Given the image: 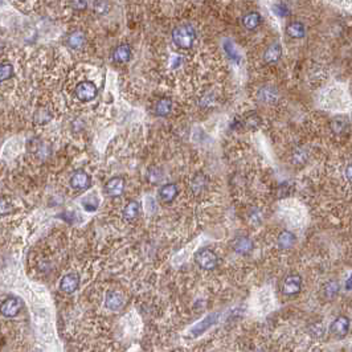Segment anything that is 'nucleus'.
<instances>
[{"mask_svg":"<svg viewBox=\"0 0 352 352\" xmlns=\"http://www.w3.org/2000/svg\"><path fill=\"white\" fill-rule=\"evenodd\" d=\"M195 40H196V32L189 24H182L172 31V41L180 49H191Z\"/></svg>","mask_w":352,"mask_h":352,"instance_id":"f257e3e1","label":"nucleus"},{"mask_svg":"<svg viewBox=\"0 0 352 352\" xmlns=\"http://www.w3.org/2000/svg\"><path fill=\"white\" fill-rule=\"evenodd\" d=\"M195 262L204 270H213L219 266L220 259L212 249L202 248L195 253Z\"/></svg>","mask_w":352,"mask_h":352,"instance_id":"f03ea898","label":"nucleus"},{"mask_svg":"<svg viewBox=\"0 0 352 352\" xmlns=\"http://www.w3.org/2000/svg\"><path fill=\"white\" fill-rule=\"evenodd\" d=\"M97 93H98V89L92 81H82L75 86L74 90L75 97L80 99L81 102H89L97 97Z\"/></svg>","mask_w":352,"mask_h":352,"instance_id":"7ed1b4c3","label":"nucleus"},{"mask_svg":"<svg viewBox=\"0 0 352 352\" xmlns=\"http://www.w3.org/2000/svg\"><path fill=\"white\" fill-rule=\"evenodd\" d=\"M21 307H23L21 299L16 296H11L0 305V314L5 318H14L16 315H19Z\"/></svg>","mask_w":352,"mask_h":352,"instance_id":"20e7f679","label":"nucleus"},{"mask_svg":"<svg viewBox=\"0 0 352 352\" xmlns=\"http://www.w3.org/2000/svg\"><path fill=\"white\" fill-rule=\"evenodd\" d=\"M302 289V277L298 274H290L282 282L281 290L285 296H296Z\"/></svg>","mask_w":352,"mask_h":352,"instance_id":"39448f33","label":"nucleus"},{"mask_svg":"<svg viewBox=\"0 0 352 352\" xmlns=\"http://www.w3.org/2000/svg\"><path fill=\"white\" fill-rule=\"evenodd\" d=\"M105 305L109 310L119 311L125 306V296L119 290H110L105 296Z\"/></svg>","mask_w":352,"mask_h":352,"instance_id":"423d86ee","label":"nucleus"},{"mask_svg":"<svg viewBox=\"0 0 352 352\" xmlns=\"http://www.w3.org/2000/svg\"><path fill=\"white\" fill-rule=\"evenodd\" d=\"M220 318V314H209L208 316H205L202 322H199V323L191 329L189 331V335L192 336V338H196V336H200L203 333H205L207 330H209L213 326V324L217 323V320Z\"/></svg>","mask_w":352,"mask_h":352,"instance_id":"0eeeda50","label":"nucleus"},{"mask_svg":"<svg viewBox=\"0 0 352 352\" xmlns=\"http://www.w3.org/2000/svg\"><path fill=\"white\" fill-rule=\"evenodd\" d=\"M125 188H126L125 180L119 176H115L105 184V192L110 197H119L122 196L123 192H125Z\"/></svg>","mask_w":352,"mask_h":352,"instance_id":"6e6552de","label":"nucleus"},{"mask_svg":"<svg viewBox=\"0 0 352 352\" xmlns=\"http://www.w3.org/2000/svg\"><path fill=\"white\" fill-rule=\"evenodd\" d=\"M69 183H71V187L75 189V191H84V189L90 187L92 179L85 171L78 169V171H75L74 174L72 175Z\"/></svg>","mask_w":352,"mask_h":352,"instance_id":"1a4fd4ad","label":"nucleus"},{"mask_svg":"<svg viewBox=\"0 0 352 352\" xmlns=\"http://www.w3.org/2000/svg\"><path fill=\"white\" fill-rule=\"evenodd\" d=\"M232 248H233V250H235L237 254L246 256V254L253 252L254 242L252 241L250 237H248V236H240V237H237V239L233 241Z\"/></svg>","mask_w":352,"mask_h":352,"instance_id":"9d476101","label":"nucleus"},{"mask_svg":"<svg viewBox=\"0 0 352 352\" xmlns=\"http://www.w3.org/2000/svg\"><path fill=\"white\" fill-rule=\"evenodd\" d=\"M78 287H80V277H78V274H75V273L65 274V276L62 277L61 282H60V289H61V291L66 293V294L74 293Z\"/></svg>","mask_w":352,"mask_h":352,"instance_id":"9b49d317","label":"nucleus"},{"mask_svg":"<svg viewBox=\"0 0 352 352\" xmlns=\"http://www.w3.org/2000/svg\"><path fill=\"white\" fill-rule=\"evenodd\" d=\"M350 319H348L347 316H338L336 319L333 320V324H331V333L335 335V336H338V338H344L346 335L350 331Z\"/></svg>","mask_w":352,"mask_h":352,"instance_id":"f8f14e48","label":"nucleus"},{"mask_svg":"<svg viewBox=\"0 0 352 352\" xmlns=\"http://www.w3.org/2000/svg\"><path fill=\"white\" fill-rule=\"evenodd\" d=\"M179 195V188L176 184L167 183L162 185L159 189V200L165 204H169L176 199Z\"/></svg>","mask_w":352,"mask_h":352,"instance_id":"ddd939ff","label":"nucleus"},{"mask_svg":"<svg viewBox=\"0 0 352 352\" xmlns=\"http://www.w3.org/2000/svg\"><path fill=\"white\" fill-rule=\"evenodd\" d=\"M282 56V45L279 42L270 44L263 52V61L266 64H277Z\"/></svg>","mask_w":352,"mask_h":352,"instance_id":"4468645a","label":"nucleus"},{"mask_svg":"<svg viewBox=\"0 0 352 352\" xmlns=\"http://www.w3.org/2000/svg\"><path fill=\"white\" fill-rule=\"evenodd\" d=\"M131 58V47L129 44H121L113 51V61L115 64H126Z\"/></svg>","mask_w":352,"mask_h":352,"instance_id":"2eb2a0df","label":"nucleus"},{"mask_svg":"<svg viewBox=\"0 0 352 352\" xmlns=\"http://www.w3.org/2000/svg\"><path fill=\"white\" fill-rule=\"evenodd\" d=\"M279 98V93L276 88L273 86H262L261 89L259 90V99L263 104H276Z\"/></svg>","mask_w":352,"mask_h":352,"instance_id":"dca6fc26","label":"nucleus"},{"mask_svg":"<svg viewBox=\"0 0 352 352\" xmlns=\"http://www.w3.org/2000/svg\"><path fill=\"white\" fill-rule=\"evenodd\" d=\"M296 244V237L293 232H290V230H283V232H281L279 236H278L277 239L278 248L285 249V250H286V249L293 248Z\"/></svg>","mask_w":352,"mask_h":352,"instance_id":"f3484780","label":"nucleus"},{"mask_svg":"<svg viewBox=\"0 0 352 352\" xmlns=\"http://www.w3.org/2000/svg\"><path fill=\"white\" fill-rule=\"evenodd\" d=\"M139 212H141V204L136 202V200H131L126 204V207L123 208V219L127 221L135 220L136 217L139 216Z\"/></svg>","mask_w":352,"mask_h":352,"instance_id":"a211bd4d","label":"nucleus"},{"mask_svg":"<svg viewBox=\"0 0 352 352\" xmlns=\"http://www.w3.org/2000/svg\"><path fill=\"white\" fill-rule=\"evenodd\" d=\"M261 15L259 12H249L242 18V25L248 31H254L261 24Z\"/></svg>","mask_w":352,"mask_h":352,"instance_id":"6ab92c4d","label":"nucleus"},{"mask_svg":"<svg viewBox=\"0 0 352 352\" xmlns=\"http://www.w3.org/2000/svg\"><path fill=\"white\" fill-rule=\"evenodd\" d=\"M286 33L291 38H303L306 35L305 24L300 21H293V23L287 24Z\"/></svg>","mask_w":352,"mask_h":352,"instance_id":"aec40b11","label":"nucleus"},{"mask_svg":"<svg viewBox=\"0 0 352 352\" xmlns=\"http://www.w3.org/2000/svg\"><path fill=\"white\" fill-rule=\"evenodd\" d=\"M172 110V101L169 98L159 99L155 105V114L158 117H167Z\"/></svg>","mask_w":352,"mask_h":352,"instance_id":"412c9836","label":"nucleus"},{"mask_svg":"<svg viewBox=\"0 0 352 352\" xmlns=\"http://www.w3.org/2000/svg\"><path fill=\"white\" fill-rule=\"evenodd\" d=\"M85 35L81 31H75V32H72L69 36H68V45L72 48V49H80V48L84 47L85 44Z\"/></svg>","mask_w":352,"mask_h":352,"instance_id":"4be33fe9","label":"nucleus"},{"mask_svg":"<svg viewBox=\"0 0 352 352\" xmlns=\"http://www.w3.org/2000/svg\"><path fill=\"white\" fill-rule=\"evenodd\" d=\"M81 204H82V207L86 212H95L99 207V199L94 193H92V195L85 196Z\"/></svg>","mask_w":352,"mask_h":352,"instance_id":"5701e85b","label":"nucleus"},{"mask_svg":"<svg viewBox=\"0 0 352 352\" xmlns=\"http://www.w3.org/2000/svg\"><path fill=\"white\" fill-rule=\"evenodd\" d=\"M339 290H340V286L336 281H329L326 285L323 286V296L326 299H333L335 296L339 294Z\"/></svg>","mask_w":352,"mask_h":352,"instance_id":"b1692460","label":"nucleus"},{"mask_svg":"<svg viewBox=\"0 0 352 352\" xmlns=\"http://www.w3.org/2000/svg\"><path fill=\"white\" fill-rule=\"evenodd\" d=\"M224 51H225L226 56L229 58L230 61H233L235 64H239L241 57H240L237 49H236L235 44L232 42V40H225L224 41Z\"/></svg>","mask_w":352,"mask_h":352,"instance_id":"393cba45","label":"nucleus"},{"mask_svg":"<svg viewBox=\"0 0 352 352\" xmlns=\"http://www.w3.org/2000/svg\"><path fill=\"white\" fill-rule=\"evenodd\" d=\"M191 188H192L193 193L203 192V191L207 188V178L203 174H197L196 176L192 179Z\"/></svg>","mask_w":352,"mask_h":352,"instance_id":"a878e982","label":"nucleus"},{"mask_svg":"<svg viewBox=\"0 0 352 352\" xmlns=\"http://www.w3.org/2000/svg\"><path fill=\"white\" fill-rule=\"evenodd\" d=\"M259 125H261V117L256 113L249 114L248 117L242 121V126L249 129V130H256V129H259Z\"/></svg>","mask_w":352,"mask_h":352,"instance_id":"bb28decb","label":"nucleus"},{"mask_svg":"<svg viewBox=\"0 0 352 352\" xmlns=\"http://www.w3.org/2000/svg\"><path fill=\"white\" fill-rule=\"evenodd\" d=\"M146 178H147V182L151 184H158L163 179V172H162V169L158 168V167H152L147 171V175H146Z\"/></svg>","mask_w":352,"mask_h":352,"instance_id":"cd10ccee","label":"nucleus"},{"mask_svg":"<svg viewBox=\"0 0 352 352\" xmlns=\"http://www.w3.org/2000/svg\"><path fill=\"white\" fill-rule=\"evenodd\" d=\"M12 75H14V66L8 62L0 64V82L10 80Z\"/></svg>","mask_w":352,"mask_h":352,"instance_id":"c85d7f7f","label":"nucleus"},{"mask_svg":"<svg viewBox=\"0 0 352 352\" xmlns=\"http://www.w3.org/2000/svg\"><path fill=\"white\" fill-rule=\"evenodd\" d=\"M331 129H333V132L336 134H342L348 129V122L346 119H342V118H335L333 122H331Z\"/></svg>","mask_w":352,"mask_h":352,"instance_id":"c756f323","label":"nucleus"},{"mask_svg":"<svg viewBox=\"0 0 352 352\" xmlns=\"http://www.w3.org/2000/svg\"><path fill=\"white\" fill-rule=\"evenodd\" d=\"M307 160V152H306L303 148H296L294 152H293V162L294 165H302L305 163Z\"/></svg>","mask_w":352,"mask_h":352,"instance_id":"7c9ffc66","label":"nucleus"},{"mask_svg":"<svg viewBox=\"0 0 352 352\" xmlns=\"http://www.w3.org/2000/svg\"><path fill=\"white\" fill-rule=\"evenodd\" d=\"M93 10L98 15H105L109 11V3L106 0H94Z\"/></svg>","mask_w":352,"mask_h":352,"instance_id":"2f4dec72","label":"nucleus"},{"mask_svg":"<svg viewBox=\"0 0 352 352\" xmlns=\"http://www.w3.org/2000/svg\"><path fill=\"white\" fill-rule=\"evenodd\" d=\"M273 12L277 15V16H279V18H286V16H289V14H290L289 8H287L285 4H282V3L273 5Z\"/></svg>","mask_w":352,"mask_h":352,"instance_id":"473e14b6","label":"nucleus"},{"mask_svg":"<svg viewBox=\"0 0 352 352\" xmlns=\"http://www.w3.org/2000/svg\"><path fill=\"white\" fill-rule=\"evenodd\" d=\"M12 211V205L10 202H7L5 199H0V216L8 215Z\"/></svg>","mask_w":352,"mask_h":352,"instance_id":"72a5a7b5","label":"nucleus"},{"mask_svg":"<svg viewBox=\"0 0 352 352\" xmlns=\"http://www.w3.org/2000/svg\"><path fill=\"white\" fill-rule=\"evenodd\" d=\"M72 7L75 11H84L88 7V0H72Z\"/></svg>","mask_w":352,"mask_h":352,"instance_id":"f704fd0d","label":"nucleus"},{"mask_svg":"<svg viewBox=\"0 0 352 352\" xmlns=\"http://www.w3.org/2000/svg\"><path fill=\"white\" fill-rule=\"evenodd\" d=\"M290 185L287 183H283L278 188V197H286L290 195Z\"/></svg>","mask_w":352,"mask_h":352,"instance_id":"c9c22d12","label":"nucleus"},{"mask_svg":"<svg viewBox=\"0 0 352 352\" xmlns=\"http://www.w3.org/2000/svg\"><path fill=\"white\" fill-rule=\"evenodd\" d=\"M346 176H347V180L351 183V165L347 166V169H346Z\"/></svg>","mask_w":352,"mask_h":352,"instance_id":"e433bc0d","label":"nucleus"},{"mask_svg":"<svg viewBox=\"0 0 352 352\" xmlns=\"http://www.w3.org/2000/svg\"><path fill=\"white\" fill-rule=\"evenodd\" d=\"M346 289H347L348 291L351 290V277L348 278L347 281H346Z\"/></svg>","mask_w":352,"mask_h":352,"instance_id":"4c0bfd02","label":"nucleus"},{"mask_svg":"<svg viewBox=\"0 0 352 352\" xmlns=\"http://www.w3.org/2000/svg\"><path fill=\"white\" fill-rule=\"evenodd\" d=\"M1 49H3V41L0 40V51H1Z\"/></svg>","mask_w":352,"mask_h":352,"instance_id":"58836bf2","label":"nucleus"}]
</instances>
